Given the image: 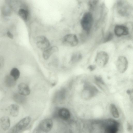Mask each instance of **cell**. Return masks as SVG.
<instances>
[{
	"label": "cell",
	"mask_w": 133,
	"mask_h": 133,
	"mask_svg": "<svg viewBox=\"0 0 133 133\" xmlns=\"http://www.w3.org/2000/svg\"><path fill=\"white\" fill-rule=\"evenodd\" d=\"M117 9L118 13L123 16H127L131 14L132 7L128 2L124 0L119 1L117 3Z\"/></svg>",
	"instance_id": "1"
},
{
	"label": "cell",
	"mask_w": 133,
	"mask_h": 133,
	"mask_svg": "<svg viewBox=\"0 0 133 133\" xmlns=\"http://www.w3.org/2000/svg\"><path fill=\"white\" fill-rule=\"evenodd\" d=\"M31 118L26 117L15 124L9 130L8 133H17L26 127L29 124Z\"/></svg>",
	"instance_id": "2"
},
{
	"label": "cell",
	"mask_w": 133,
	"mask_h": 133,
	"mask_svg": "<svg viewBox=\"0 0 133 133\" xmlns=\"http://www.w3.org/2000/svg\"><path fill=\"white\" fill-rule=\"evenodd\" d=\"M93 19L92 14L90 12H86L83 15L81 21V24L83 29L89 31L92 26Z\"/></svg>",
	"instance_id": "3"
},
{
	"label": "cell",
	"mask_w": 133,
	"mask_h": 133,
	"mask_svg": "<svg viewBox=\"0 0 133 133\" xmlns=\"http://www.w3.org/2000/svg\"><path fill=\"white\" fill-rule=\"evenodd\" d=\"M98 92V89L95 86L86 84L82 91V96L85 99H89L95 96Z\"/></svg>",
	"instance_id": "4"
},
{
	"label": "cell",
	"mask_w": 133,
	"mask_h": 133,
	"mask_svg": "<svg viewBox=\"0 0 133 133\" xmlns=\"http://www.w3.org/2000/svg\"><path fill=\"white\" fill-rule=\"evenodd\" d=\"M63 44L66 46L74 47L78 44V40L75 35L70 34L65 35L62 39Z\"/></svg>",
	"instance_id": "5"
},
{
	"label": "cell",
	"mask_w": 133,
	"mask_h": 133,
	"mask_svg": "<svg viewBox=\"0 0 133 133\" xmlns=\"http://www.w3.org/2000/svg\"><path fill=\"white\" fill-rule=\"evenodd\" d=\"M109 59V55L106 52L101 51L97 54L95 61L98 65L100 67H103L107 64Z\"/></svg>",
	"instance_id": "6"
},
{
	"label": "cell",
	"mask_w": 133,
	"mask_h": 133,
	"mask_svg": "<svg viewBox=\"0 0 133 133\" xmlns=\"http://www.w3.org/2000/svg\"><path fill=\"white\" fill-rule=\"evenodd\" d=\"M35 41L37 47L41 50H44L49 47L50 42L44 36L41 35L37 36Z\"/></svg>",
	"instance_id": "7"
},
{
	"label": "cell",
	"mask_w": 133,
	"mask_h": 133,
	"mask_svg": "<svg viewBox=\"0 0 133 133\" xmlns=\"http://www.w3.org/2000/svg\"><path fill=\"white\" fill-rule=\"evenodd\" d=\"M116 68L120 73H124L128 66V62L126 58L123 56H120L118 58L116 63Z\"/></svg>",
	"instance_id": "8"
},
{
	"label": "cell",
	"mask_w": 133,
	"mask_h": 133,
	"mask_svg": "<svg viewBox=\"0 0 133 133\" xmlns=\"http://www.w3.org/2000/svg\"><path fill=\"white\" fill-rule=\"evenodd\" d=\"M53 125L52 120L50 119H46L41 122L39 125V128L42 131L47 132L51 130Z\"/></svg>",
	"instance_id": "9"
},
{
	"label": "cell",
	"mask_w": 133,
	"mask_h": 133,
	"mask_svg": "<svg viewBox=\"0 0 133 133\" xmlns=\"http://www.w3.org/2000/svg\"><path fill=\"white\" fill-rule=\"evenodd\" d=\"M114 32L116 36L120 37L127 35L129 33V30L126 26L121 25H117L115 27Z\"/></svg>",
	"instance_id": "10"
},
{
	"label": "cell",
	"mask_w": 133,
	"mask_h": 133,
	"mask_svg": "<svg viewBox=\"0 0 133 133\" xmlns=\"http://www.w3.org/2000/svg\"><path fill=\"white\" fill-rule=\"evenodd\" d=\"M18 93L24 96L29 95L30 93V90L29 87L26 84L21 83L18 86Z\"/></svg>",
	"instance_id": "11"
},
{
	"label": "cell",
	"mask_w": 133,
	"mask_h": 133,
	"mask_svg": "<svg viewBox=\"0 0 133 133\" xmlns=\"http://www.w3.org/2000/svg\"><path fill=\"white\" fill-rule=\"evenodd\" d=\"M0 124L2 129L6 131L9 128L11 124L9 117L6 116L2 117L0 119Z\"/></svg>",
	"instance_id": "12"
},
{
	"label": "cell",
	"mask_w": 133,
	"mask_h": 133,
	"mask_svg": "<svg viewBox=\"0 0 133 133\" xmlns=\"http://www.w3.org/2000/svg\"><path fill=\"white\" fill-rule=\"evenodd\" d=\"M58 50V47L56 46L49 47L44 51L43 57L45 59H48L53 53L57 51Z\"/></svg>",
	"instance_id": "13"
},
{
	"label": "cell",
	"mask_w": 133,
	"mask_h": 133,
	"mask_svg": "<svg viewBox=\"0 0 133 133\" xmlns=\"http://www.w3.org/2000/svg\"><path fill=\"white\" fill-rule=\"evenodd\" d=\"M118 128V123L116 122H114L112 124L106 127L105 133H117Z\"/></svg>",
	"instance_id": "14"
},
{
	"label": "cell",
	"mask_w": 133,
	"mask_h": 133,
	"mask_svg": "<svg viewBox=\"0 0 133 133\" xmlns=\"http://www.w3.org/2000/svg\"><path fill=\"white\" fill-rule=\"evenodd\" d=\"M9 110L10 115L13 117H16L18 116L19 112V107L16 104H12L9 107Z\"/></svg>",
	"instance_id": "15"
},
{
	"label": "cell",
	"mask_w": 133,
	"mask_h": 133,
	"mask_svg": "<svg viewBox=\"0 0 133 133\" xmlns=\"http://www.w3.org/2000/svg\"><path fill=\"white\" fill-rule=\"evenodd\" d=\"M58 114L60 117L64 120L68 119L70 116L69 111L65 108L60 109L58 111Z\"/></svg>",
	"instance_id": "16"
},
{
	"label": "cell",
	"mask_w": 133,
	"mask_h": 133,
	"mask_svg": "<svg viewBox=\"0 0 133 133\" xmlns=\"http://www.w3.org/2000/svg\"><path fill=\"white\" fill-rule=\"evenodd\" d=\"M16 81L10 75H6L4 80L5 85L9 87H12L15 86L16 84Z\"/></svg>",
	"instance_id": "17"
},
{
	"label": "cell",
	"mask_w": 133,
	"mask_h": 133,
	"mask_svg": "<svg viewBox=\"0 0 133 133\" xmlns=\"http://www.w3.org/2000/svg\"><path fill=\"white\" fill-rule=\"evenodd\" d=\"M82 55L79 52H74L72 55L70 62L72 63H74L80 60L82 58Z\"/></svg>",
	"instance_id": "18"
},
{
	"label": "cell",
	"mask_w": 133,
	"mask_h": 133,
	"mask_svg": "<svg viewBox=\"0 0 133 133\" xmlns=\"http://www.w3.org/2000/svg\"><path fill=\"white\" fill-rule=\"evenodd\" d=\"M19 16L24 21H26L28 18L29 13L28 11L24 9H20L18 12Z\"/></svg>",
	"instance_id": "19"
},
{
	"label": "cell",
	"mask_w": 133,
	"mask_h": 133,
	"mask_svg": "<svg viewBox=\"0 0 133 133\" xmlns=\"http://www.w3.org/2000/svg\"><path fill=\"white\" fill-rule=\"evenodd\" d=\"M110 109L112 116L116 118H118L119 116L118 111L116 106L111 104L110 105Z\"/></svg>",
	"instance_id": "20"
},
{
	"label": "cell",
	"mask_w": 133,
	"mask_h": 133,
	"mask_svg": "<svg viewBox=\"0 0 133 133\" xmlns=\"http://www.w3.org/2000/svg\"><path fill=\"white\" fill-rule=\"evenodd\" d=\"M13 98L15 102L19 103H22L25 100L24 96L18 93L15 94L13 95Z\"/></svg>",
	"instance_id": "21"
},
{
	"label": "cell",
	"mask_w": 133,
	"mask_h": 133,
	"mask_svg": "<svg viewBox=\"0 0 133 133\" xmlns=\"http://www.w3.org/2000/svg\"><path fill=\"white\" fill-rule=\"evenodd\" d=\"M10 75L16 81L19 77L20 72L17 68H14L11 70Z\"/></svg>",
	"instance_id": "22"
},
{
	"label": "cell",
	"mask_w": 133,
	"mask_h": 133,
	"mask_svg": "<svg viewBox=\"0 0 133 133\" xmlns=\"http://www.w3.org/2000/svg\"><path fill=\"white\" fill-rule=\"evenodd\" d=\"M96 83L99 86L100 85H104V82L102 78L99 76H96L94 77Z\"/></svg>",
	"instance_id": "23"
},
{
	"label": "cell",
	"mask_w": 133,
	"mask_h": 133,
	"mask_svg": "<svg viewBox=\"0 0 133 133\" xmlns=\"http://www.w3.org/2000/svg\"><path fill=\"white\" fill-rule=\"evenodd\" d=\"M65 90L64 89H62L58 92V97L59 99L63 100L65 98Z\"/></svg>",
	"instance_id": "24"
},
{
	"label": "cell",
	"mask_w": 133,
	"mask_h": 133,
	"mask_svg": "<svg viewBox=\"0 0 133 133\" xmlns=\"http://www.w3.org/2000/svg\"><path fill=\"white\" fill-rule=\"evenodd\" d=\"M113 37V34L111 32H109L105 36L103 41L104 43H106L110 41Z\"/></svg>",
	"instance_id": "25"
},
{
	"label": "cell",
	"mask_w": 133,
	"mask_h": 133,
	"mask_svg": "<svg viewBox=\"0 0 133 133\" xmlns=\"http://www.w3.org/2000/svg\"><path fill=\"white\" fill-rule=\"evenodd\" d=\"M98 1L97 0H91L89 1L88 4L89 8L91 9L94 8L97 4Z\"/></svg>",
	"instance_id": "26"
},
{
	"label": "cell",
	"mask_w": 133,
	"mask_h": 133,
	"mask_svg": "<svg viewBox=\"0 0 133 133\" xmlns=\"http://www.w3.org/2000/svg\"><path fill=\"white\" fill-rule=\"evenodd\" d=\"M96 68V66L94 65H89L88 68L91 71L94 70Z\"/></svg>",
	"instance_id": "27"
},
{
	"label": "cell",
	"mask_w": 133,
	"mask_h": 133,
	"mask_svg": "<svg viewBox=\"0 0 133 133\" xmlns=\"http://www.w3.org/2000/svg\"><path fill=\"white\" fill-rule=\"evenodd\" d=\"M7 34L8 36L9 37L11 38H13V35L12 34L10 31H8L7 33Z\"/></svg>",
	"instance_id": "28"
},
{
	"label": "cell",
	"mask_w": 133,
	"mask_h": 133,
	"mask_svg": "<svg viewBox=\"0 0 133 133\" xmlns=\"http://www.w3.org/2000/svg\"><path fill=\"white\" fill-rule=\"evenodd\" d=\"M3 60L2 58L0 57V67L3 65Z\"/></svg>",
	"instance_id": "29"
},
{
	"label": "cell",
	"mask_w": 133,
	"mask_h": 133,
	"mask_svg": "<svg viewBox=\"0 0 133 133\" xmlns=\"http://www.w3.org/2000/svg\"><path fill=\"white\" fill-rule=\"evenodd\" d=\"M127 93L128 94H131V90H127Z\"/></svg>",
	"instance_id": "30"
}]
</instances>
